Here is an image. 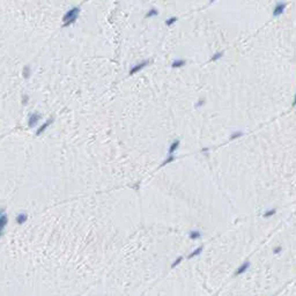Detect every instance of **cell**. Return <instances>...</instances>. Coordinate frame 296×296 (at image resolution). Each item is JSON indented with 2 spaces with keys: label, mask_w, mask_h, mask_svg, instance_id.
Returning <instances> with one entry per match:
<instances>
[{
  "label": "cell",
  "mask_w": 296,
  "mask_h": 296,
  "mask_svg": "<svg viewBox=\"0 0 296 296\" xmlns=\"http://www.w3.org/2000/svg\"><path fill=\"white\" fill-rule=\"evenodd\" d=\"M205 103H206V101H205V98H200L196 104H194V108L196 109H200L201 106H205Z\"/></svg>",
  "instance_id": "cell-21"
},
{
  "label": "cell",
  "mask_w": 296,
  "mask_h": 296,
  "mask_svg": "<svg viewBox=\"0 0 296 296\" xmlns=\"http://www.w3.org/2000/svg\"><path fill=\"white\" fill-rule=\"evenodd\" d=\"M281 250H282V248L281 246H275L274 249H273V254H280L281 252Z\"/></svg>",
  "instance_id": "cell-23"
},
{
  "label": "cell",
  "mask_w": 296,
  "mask_h": 296,
  "mask_svg": "<svg viewBox=\"0 0 296 296\" xmlns=\"http://www.w3.org/2000/svg\"><path fill=\"white\" fill-rule=\"evenodd\" d=\"M293 106H296V93L294 95V98H293Z\"/></svg>",
  "instance_id": "cell-24"
},
{
  "label": "cell",
  "mask_w": 296,
  "mask_h": 296,
  "mask_svg": "<svg viewBox=\"0 0 296 296\" xmlns=\"http://www.w3.org/2000/svg\"><path fill=\"white\" fill-rule=\"evenodd\" d=\"M152 63V60H142V62H140V63H138V64H136L131 70H130V72H128V74L130 75H136V74H138L139 72H141L145 67H147V66H149V64Z\"/></svg>",
  "instance_id": "cell-3"
},
{
  "label": "cell",
  "mask_w": 296,
  "mask_h": 296,
  "mask_svg": "<svg viewBox=\"0 0 296 296\" xmlns=\"http://www.w3.org/2000/svg\"><path fill=\"white\" fill-rule=\"evenodd\" d=\"M201 236H202V234H201V232H199V230H191L190 233H189V238H190L191 241L200 240Z\"/></svg>",
  "instance_id": "cell-13"
},
{
  "label": "cell",
  "mask_w": 296,
  "mask_h": 296,
  "mask_svg": "<svg viewBox=\"0 0 296 296\" xmlns=\"http://www.w3.org/2000/svg\"><path fill=\"white\" fill-rule=\"evenodd\" d=\"M53 120H54V118H53V117L48 118V119H46V122H44L42 125L37 128V131H36V136L38 137V136L43 134V133H44V132H45V131H46V130H48V128H49V127L53 124Z\"/></svg>",
  "instance_id": "cell-5"
},
{
  "label": "cell",
  "mask_w": 296,
  "mask_h": 296,
  "mask_svg": "<svg viewBox=\"0 0 296 296\" xmlns=\"http://www.w3.org/2000/svg\"><path fill=\"white\" fill-rule=\"evenodd\" d=\"M183 260H184V257H183V256H180V257H177V258H176V259H175V260H174V262L171 263V268H175V267H177V266H178V265H180V263L183 262Z\"/></svg>",
  "instance_id": "cell-20"
},
{
  "label": "cell",
  "mask_w": 296,
  "mask_h": 296,
  "mask_svg": "<svg viewBox=\"0 0 296 296\" xmlns=\"http://www.w3.org/2000/svg\"><path fill=\"white\" fill-rule=\"evenodd\" d=\"M216 0H210V4H213V2H215Z\"/></svg>",
  "instance_id": "cell-25"
},
{
  "label": "cell",
  "mask_w": 296,
  "mask_h": 296,
  "mask_svg": "<svg viewBox=\"0 0 296 296\" xmlns=\"http://www.w3.org/2000/svg\"><path fill=\"white\" fill-rule=\"evenodd\" d=\"M176 160V156H175V154H169L166 159L163 160V162L161 163V168H163V167H166V166H168V164H170V163H172L174 161Z\"/></svg>",
  "instance_id": "cell-12"
},
{
  "label": "cell",
  "mask_w": 296,
  "mask_h": 296,
  "mask_svg": "<svg viewBox=\"0 0 296 296\" xmlns=\"http://www.w3.org/2000/svg\"><path fill=\"white\" fill-rule=\"evenodd\" d=\"M177 21H178V18H176V16H171V18H169V19H167L164 23H166V26H167V27H172V26H174V24H175Z\"/></svg>",
  "instance_id": "cell-19"
},
{
  "label": "cell",
  "mask_w": 296,
  "mask_h": 296,
  "mask_svg": "<svg viewBox=\"0 0 296 296\" xmlns=\"http://www.w3.org/2000/svg\"><path fill=\"white\" fill-rule=\"evenodd\" d=\"M186 65V60L185 59H182V58H178V59H175L172 63H171V67L172 68H180L183 66Z\"/></svg>",
  "instance_id": "cell-11"
},
{
  "label": "cell",
  "mask_w": 296,
  "mask_h": 296,
  "mask_svg": "<svg viewBox=\"0 0 296 296\" xmlns=\"http://www.w3.org/2000/svg\"><path fill=\"white\" fill-rule=\"evenodd\" d=\"M287 7H288V2H286L284 0H279L278 2H275L274 7H273V10H272V16H273L274 19L280 18L281 15L285 14Z\"/></svg>",
  "instance_id": "cell-2"
},
{
  "label": "cell",
  "mask_w": 296,
  "mask_h": 296,
  "mask_svg": "<svg viewBox=\"0 0 296 296\" xmlns=\"http://www.w3.org/2000/svg\"><path fill=\"white\" fill-rule=\"evenodd\" d=\"M27 220H28V214L24 213V212L19 213V214L15 216V222H16L18 224H23L24 222H27Z\"/></svg>",
  "instance_id": "cell-9"
},
{
  "label": "cell",
  "mask_w": 296,
  "mask_h": 296,
  "mask_svg": "<svg viewBox=\"0 0 296 296\" xmlns=\"http://www.w3.org/2000/svg\"><path fill=\"white\" fill-rule=\"evenodd\" d=\"M243 132L240 131V130H236V131H233L232 134L229 136V139L230 140H236V139H241V137H243Z\"/></svg>",
  "instance_id": "cell-17"
},
{
  "label": "cell",
  "mask_w": 296,
  "mask_h": 296,
  "mask_svg": "<svg viewBox=\"0 0 296 296\" xmlns=\"http://www.w3.org/2000/svg\"><path fill=\"white\" fill-rule=\"evenodd\" d=\"M22 76H23L26 80H28V79L32 76V67H30L29 65L23 66V68H22Z\"/></svg>",
  "instance_id": "cell-15"
},
{
  "label": "cell",
  "mask_w": 296,
  "mask_h": 296,
  "mask_svg": "<svg viewBox=\"0 0 296 296\" xmlns=\"http://www.w3.org/2000/svg\"><path fill=\"white\" fill-rule=\"evenodd\" d=\"M223 56H224V51H218V52L213 53V56L211 57V59H210V63H215V62H219L220 59L223 58Z\"/></svg>",
  "instance_id": "cell-14"
},
{
  "label": "cell",
  "mask_w": 296,
  "mask_h": 296,
  "mask_svg": "<svg viewBox=\"0 0 296 296\" xmlns=\"http://www.w3.org/2000/svg\"><path fill=\"white\" fill-rule=\"evenodd\" d=\"M28 101H29V96L27 95V94H23V95L21 96V102H22V104H23V106H26V104L28 103Z\"/></svg>",
  "instance_id": "cell-22"
},
{
  "label": "cell",
  "mask_w": 296,
  "mask_h": 296,
  "mask_svg": "<svg viewBox=\"0 0 296 296\" xmlns=\"http://www.w3.org/2000/svg\"><path fill=\"white\" fill-rule=\"evenodd\" d=\"M80 14V7H73L70 11H67L63 16V27H70L75 23L78 16Z\"/></svg>",
  "instance_id": "cell-1"
},
{
  "label": "cell",
  "mask_w": 296,
  "mask_h": 296,
  "mask_svg": "<svg viewBox=\"0 0 296 296\" xmlns=\"http://www.w3.org/2000/svg\"><path fill=\"white\" fill-rule=\"evenodd\" d=\"M0 222H1V230L4 232L6 226H7V222H8V218H7V214L5 212V208L1 210V214H0Z\"/></svg>",
  "instance_id": "cell-8"
},
{
  "label": "cell",
  "mask_w": 296,
  "mask_h": 296,
  "mask_svg": "<svg viewBox=\"0 0 296 296\" xmlns=\"http://www.w3.org/2000/svg\"><path fill=\"white\" fill-rule=\"evenodd\" d=\"M41 119H42V115H41L40 112H37V111L32 112V114L28 116V126L30 127V128H34V127L37 125V123H38Z\"/></svg>",
  "instance_id": "cell-4"
},
{
  "label": "cell",
  "mask_w": 296,
  "mask_h": 296,
  "mask_svg": "<svg viewBox=\"0 0 296 296\" xmlns=\"http://www.w3.org/2000/svg\"><path fill=\"white\" fill-rule=\"evenodd\" d=\"M159 15V11L156 10V8H150V10H148V12L146 13V19H153V18H155V16H158Z\"/></svg>",
  "instance_id": "cell-16"
},
{
  "label": "cell",
  "mask_w": 296,
  "mask_h": 296,
  "mask_svg": "<svg viewBox=\"0 0 296 296\" xmlns=\"http://www.w3.org/2000/svg\"><path fill=\"white\" fill-rule=\"evenodd\" d=\"M250 265H251V263H250L249 260H245L244 263H242V264L236 268V271H235V273H234V276H240V275L244 274V273L250 268Z\"/></svg>",
  "instance_id": "cell-6"
},
{
  "label": "cell",
  "mask_w": 296,
  "mask_h": 296,
  "mask_svg": "<svg viewBox=\"0 0 296 296\" xmlns=\"http://www.w3.org/2000/svg\"><path fill=\"white\" fill-rule=\"evenodd\" d=\"M276 214V208H271L268 211H265V213L263 214V218L264 219H268V218H272Z\"/></svg>",
  "instance_id": "cell-18"
},
{
  "label": "cell",
  "mask_w": 296,
  "mask_h": 296,
  "mask_svg": "<svg viewBox=\"0 0 296 296\" xmlns=\"http://www.w3.org/2000/svg\"><path fill=\"white\" fill-rule=\"evenodd\" d=\"M180 146V139H175V140L170 144L169 149H168V153H169V154H175V153L178 150Z\"/></svg>",
  "instance_id": "cell-7"
},
{
  "label": "cell",
  "mask_w": 296,
  "mask_h": 296,
  "mask_svg": "<svg viewBox=\"0 0 296 296\" xmlns=\"http://www.w3.org/2000/svg\"><path fill=\"white\" fill-rule=\"evenodd\" d=\"M202 251H204V245H200V246H198L196 250H193V251H191L190 254L188 256V259H193L194 257H198V256H200L202 254Z\"/></svg>",
  "instance_id": "cell-10"
}]
</instances>
